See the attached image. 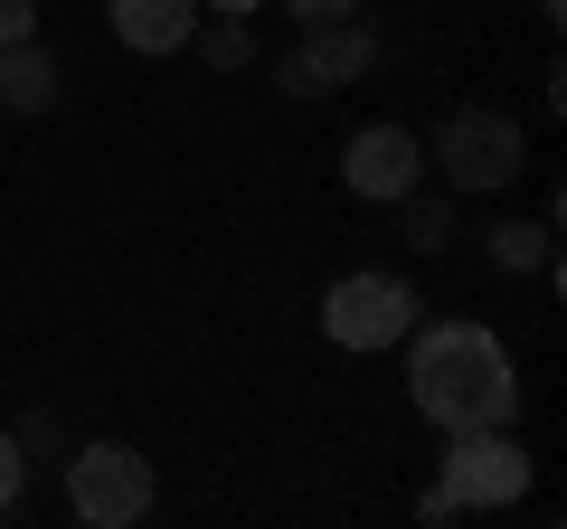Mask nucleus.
<instances>
[{
  "label": "nucleus",
  "instance_id": "6",
  "mask_svg": "<svg viewBox=\"0 0 567 529\" xmlns=\"http://www.w3.org/2000/svg\"><path fill=\"white\" fill-rule=\"evenodd\" d=\"M379 66V39H369L360 20H303V48L293 58H275V85L284 95H331V85H350V76H369Z\"/></svg>",
  "mask_w": 567,
  "mask_h": 529
},
{
  "label": "nucleus",
  "instance_id": "12",
  "mask_svg": "<svg viewBox=\"0 0 567 529\" xmlns=\"http://www.w3.org/2000/svg\"><path fill=\"white\" fill-rule=\"evenodd\" d=\"M208 66H256V29H246V20H218V29H208Z\"/></svg>",
  "mask_w": 567,
  "mask_h": 529
},
{
  "label": "nucleus",
  "instance_id": "2",
  "mask_svg": "<svg viewBox=\"0 0 567 529\" xmlns=\"http://www.w3.org/2000/svg\"><path fill=\"white\" fill-rule=\"evenodd\" d=\"M66 510H76L85 529H133L142 510H152V464H142L133 445H76V464H66Z\"/></svg>",
  "mask_w": 567,
  "mask_h": 529
},
{
  "label": "nucleus",
  "instance_id": "11",
  "mask_svg": "<svg viewBox=\"0 0 567 529\" xmlns=\"http://www.w3.org/2000/svg\"><path fill=\"white\" fill-rule=\"evenodd\" d=\"M492 264H502V274H548V227L502 218V227H492Z\"/></svg>",
  "mask_w": 567,
  "mask_h": 529
},
{
  "label": "nucleus",
  "instance_id": "16",
  "mask_svg": "<svg viewBox=\"0 0 567 529\" xmlns=\"http://www.w3.org/2000/svg\"><path fill=\"white\" fill-rule=\"evenodd\" d=\"M208 10H218V20H256L265 0H208Z\"/></svg>",
  "mask_w": 567,
  "mask_h": 529
},
{
  "label": "nucleus",
  "instance_id": "10",
  "mask_svg": "<svg viewBox=\"0 0 567 529\" xmlns=\"http://www.w3.org/2000/svg\"><path fill=\"white\" fill-rule=\"evenodd\" d=\"M388 208H398V237L416 246V256H445L454 246V208L445 199H416V189H406V199H388Z\"/></svg>",
  "mask_w": 567,
  "mask_h": 529
},
{
  "label": "nucleus",
  "instance_id": "13",
  "mask_svg": "<svg viewBox=\"0 0 567 529\" xmlns=\"http://www.w3.org/2000/svg\"><path fill=\"white\" fill-rule=\"evenodd\" d=\"M20 483H29V454H20V435L0 426V510L20 501Z\"/></svg>",
  "mask_w": 567,
  "mask_h": 529
},
{
  "label": "nucleus",
  "instance_id": "1",
  "mask_svg": "<svg viewBox=\"0 0 567 529\" xmlns=\"http://www.w3.org/2000/svg\"><path fill=\"white\" fill-rule=\"evenodd\" d=\"M406 341H416L406 387H416L425 426L473 435V426H511L520 416V369H511V350L483 322H435V331H406Z\"/></svg>",
  "mask_w": 567,
  "mask_h": 529
},
{
  "label": "nucleus",
  "instance_id": "7",
  "mask_svg": "<svg viewBox=\"0 0 567 529\" xmlns=\"http://www.w3.org/2000/svg\"><path fill=\"white\" fill-rule=\"evenodd\" d=\"M341 180H350V199H406L425 180V143L406 123H360L341 143Z\"/></svg>",
  "mask_w": 567,
  "mask_h": 529
},
{
  "label": "nucleus",
  "instance_id": "14",
  "mask_svg": "<svg viewBox=\"0 0 567 529\" xmlns=\"http://www.w3.org/2000/svg\"><path fill=\"white\" fill-rule=\"evenodd\" d=\"M10 39H39V0H0V48Z\"/></svg>",
  "mask_w": 567,
  "mask_h": 529
},
{
  "label": "nucleus",
  "instance_id": "3",
  "mask_svg": "<svg viewBox=\"0 0 567 529\" xmlns=\"http://www.w3.org/2000/svg\"><path fill=\"white\" fill-rule=\"evenodd\" d=\"M520 162H529L520 123L492 114V104H464V114H445V133H435V170H445L454 189H511Z\"/></svg>",
  "mask_w": 567,
  "mask_h": 529
},
{
  "label": "nucleus",
  "instance_id": "15",
  "mask_svg": "<svg viewBox=\"0 0 567 529\" xmlns=\"http://www.w3.org/2000/svg\"><path fill=\"white\" fill-rule=\"evenodd\" d=\"M284 10H293V20H350L360 0H284Z\"/></svg>",
  "mask_w": 567,
  "mask_h": 529
},
{
  "label": "nucleus",
  "instance_id": "9",
  "mask_svg": "<svg viewBox=\"0 0 567 529\" xmlns=\"http://www.w3.org/2000/svg\"><path fill=\"white\" fill-rule=\"evenodd\" d=\"M0 104H10V114H48V104H58V58H48L39 39L0 48Z\"/></svg>",
  "mask_w": 567,
  "mask_h": 529
},
{
  "label": "nucleus",
  "instance_id": "4",
  "mask_svg": "<svg viewBox=\"0 0 567 529\" xmlns=\"http://www.w3.org/2000/svg\"><path fill=\"white\" fill-rule=\"evenodd\" d=\"M435 483L454 491V510H511L529 491V454H520L511 426H473V435H454V454H445Z\"/></svg>",
  "mask_w": 567,
  "mask_h": 529
},
{
  "label": "nucleus",
  "instance_id": "8",
  "mask_svg": "<svg viewBox=\"0 0 567 529\" xmlns=\"http://www.w3.org/2000/svg\"><path fill=\"white\" fill-rule=\"evenodd\" d=\"M104 20H114L123 48H142V58H171V48L199 39V0H104Z\"/></svg>",
  "mask_w": 567,
  "mask_h": 529
},
{
  "label": "nucleus",
  "instance_id": "5",
  "mask_svg": "<svg viewBox=\"0 0 567 529\" xmlns=\"http://www.w3.org/2000/svg\"><path fill=\"white\" fill-rule=\"evenodd\" d=\"M322 331L341 350H388L416 331V293L398 284V274H341V284L322 293Z\"/></svg>",
  "mask_w": 567,
  "mask_h": 529
}]
</instances>
